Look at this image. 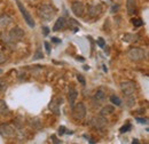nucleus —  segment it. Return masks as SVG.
<instances>
[{"mask_svg": "<svg viewBox=\"0 0 149 144\" xmlns=\"http://www.w3.org/2000/svg\"><path fill=\"white\" fill-rule=\"evenodd\" d=\"M132 126H131V124H126V125H124L123 127H120V129H119V132L120 133H126V132H129Z\"/></svg>", "mask_w": 149, "mask_h": 144, "instance_id": "24", "label": "nucleus"}, {"mask_svg": "<svg viewBox=\"0 0 149 144\" xmlns=\"http://www.w3.org/2000/svg\"><path fill=\"white\" fill-rule=\"evenodd\" d=\"M76 58H77V61H79V62H84V61H85V58H84L83 56H77Z\"/></svg>", "mask_w": 149, "mask_h": 144, "instance_id": "33", "label": "nucleus"}, {"mask_svg": "<svg viewBox=\"0 0 149 144\" xmlns=\"http://www.w3.org/2000/svg\"><path fill=\"white\" fill-rule=\"evenodd\" d=\"M42 32H44V36H48V33H49V29L47 28V26H42Z\"/></svg>", "mask_w": 149, "mask_h": 144, "instance_id": "29", "label": "nucleus"}, {"mask_svg": "<svg viewBox=\"0 0 149 144\" xmlns=\"http://www.w3.org/2000/svg\"><path fill=\"white\" fill-rule=\"evenodd\" d=\"M72 114L76 119L78 120H81L85 118L86 116V107L84 105V103H77L76 105L72 107Z\"/></svg>", "mask_w": 149, "mask_h": 144, "instance_id": "4", "label": "nucleus"}, {"mask_svg": "<svg viewBox=\"0 0 149 144\" xmlns=\"http://www.w3.org/2000/svg\"><path fill=\"white\" fill-rule=\"evenodd\" d=\"M8 112H9L8 105L6 104V102L3 100H0V114L5 116V114H8Z\"/></svg>", "mask_w": 149, "mask_h": 144, "instance_id": "18", "label": "nucleus"}, {"mask_svg": "<svg viewBox=\"0 0 149 144\" xmlns=\"http://www.w3.org/2000/svg\"><path fill=\"white\" fill-rule=\"evenodd\" d=\"M64 133H65V127L61 126L60 128H58V134H60V135H63Z\"/></svg>", "mask_w": 149, "mask_h": 144, "instance_id": "31", "label": "nucleus"}, {"mask_svg": "<svg viewBox=\"0 0 149 144\" xmlns=\"http://www.w3.org/2000/svg\"><path fill=\"white\" fill-rule=\"evenodd\" d=\"M84 69H85V70H88V69H90V66H87V65H85V66H84Z\"/></svg>", "mask_w": 149, "mask_h": 144, "instance_id": "36", "label": "nucleus"}, {"mask_svg": "<svg viewBox=\"0 0 149 144\" xmlns=\"http://www.w3.org/2000/svg\"><path fill=\"white\" fill-rule=\"evenodd\" d=\"M71 10H72V13L76 16L80 17V16H83V14L85 12V6L80 1H74L72 5H71Z\"/></svg>", "mask_w": 149, "mask_h": 144, "instance_id": "9", "label": "nucleus"}, {"mask_svg": "<svg viewBox=\"0 0 149 144\" xmlns=\"http://www.w3.org/2000/svg\"><path fill=\"white\" fill-rule=\"evenodd\" d=\"M77 79H78V81L81 84V86H85V85H86V80H85L84 75H81V74H77Z\"/></svg>", "mask_w": 149, "mask_h": 144, "instance_id": "25", "label": "nucleus"}, {"mask_svg": "<svg viewBox=\"0 0 149 144\" xmlns=\"http://www.w3.org/2000/svg\"><path fill=\"white\" fill-rule=\"evenodd\" d=\"M77 96H78V91H77L76 89L69 90V102H70L71 108L74 105V101H76V98H77Z\"/></svg>", "mask_w": 149, "mask_h": 144, "instance_id": "17", "label": "nucleus"}, {"mask_svg": "<svg viewBox=\"0 0 149 144\" xmlns=\"http://www.w3.org/2000/svg\"><path fill=\"white\" fill-rule=\"evenodd\" d=\"M6 61H7V57L0 52V64H3Z\"/></svg>", "mask_w": 149, "mask_h": 144, "instance_id": "27", "label": "nucleus"}, {"mask_svg": "<svg viewBox=\"0 0 149 144\" xmlns=\"http://www.w3.org/2000/svg\"><path fill=\"white\" fill-rule=\"evenodd\" d=\"M97 45H99L100 47H104V46H106V42H104L103 38H99V39H97Z\"/></svg>", "mask_w": 149, "mask_h": 144, "instance_id": "26", "label": "nucleus"}, {"mask_svg": "<svg viewBox=\"0 0 149 144\" xmlns=\"http://www.w3.org/2000/svg\"><path fill=\"white\" fill-rule=\"evenodd\" d=\"M24 37V31L21 28H13L8 32V42H16L19 41Z\"/></svg>", "mask_w": 149, "mask_h": 144, "instance_id": "3", "label": "nucleus"}, {"mask_svg": "<svg viewBox=\"0 0 149 144\" xmlns=\"http://www.w3.org/2000/svg\"><path fill=\"white\" fill-rule=\"evenodd\" d=\"M15 134H16V132H15L14 127H12L10 125H6V124L0 125V135L2 137L12 138L15 136Z\"/></svg>", "mask_w": 149, "mask_h": 144, "instance_id": "8", "label": "nucleus"}, {"mask_svg": "<svg viewBox=\"0 0 149 144\" xmlns=\"http://www.w3.org/2000/svg\"><path fill=\"white\" fill-rule=\"evenodd\" d=\"M58 105L60 104H56L55 102H51V104H49V109L55 113V114H60V110H58Z\"/></svg>", "mask_w": 149, "mask_h": 144, "instance_id": "21", "label": "nucleus"}, {"mask_svg": "<svg viewBox=\"0 0 149 144\" xmlns=\"http://www.w3.org/2000/svg\"><path fill=\"white\" fill-rule=\"evenodd\" d=\"M126 9H127L129 15L135 14V10H136V2H135V0H126Z\"/></svg>", "mask_w": 149, "mask_h": 144, "instance_id": "13", "label": "nucleus"}, {"mask_svg": "<svg viewBox=\"0 0 149 144\" xmlns=\"http://www.w3.org/2000/svg\"><path fill=\"white\" fill-rule=\"evenodd\" d=\"M44 46H45V48H46L47 54H49V53H51V45H49L47 41H45V42H44Z\"/></svg>", "mask_w": 149, "mask_h": 144, "instance_id": "28", "label": "nucleus"}, {"mask_svg": "<svg viewBox=\"0 0 149 144\" xmlns=\"http://www.w3.org/2000/svg\"><path fill=\"white\" fill-rule=\"evenodd\" d=\"M8 87V82L3 79H0V93H3Z\"/></svg>", "mask_w": 149, "mask_h": 144, "instance_id": "22", "label": "nucleus"}, {"mask_svg": "<svg viewBox=\"0 0 149 144\" xmlns=\"http://www.w3.org/2000/svg\"><path fill=\"white\" fill-rule=\"evenodd\" d=\"M104 101H106V93H104V90L99 89L93 96L94 107H100Z\"/></svg>", "mask_w": 149, "mask_h": 144, "instance_id": "10", "label": "nucleus"}, {"mask_svg": "<svg viewBox=\"0 0 149 144\" xmlns=\"http://www.w3.org/2000/svg\"><path fill=\"white\" fill-rule=\"evenodd\" d=\"M139 39H140V37L136 33H126L124 36L125 42H136V41H139Z\"/></svg>", "mask_w": 149, "mask_h": 144, "instance_id": "15", "label": "nucleus"}, {"mask_svg": "<svg viewBox=\"0 0 149 144\" xmlns=\"http://www.w3.org/2000/svg\"><path fill=\"white\" fill-rule=\"evenodd\" d=\"M113 110H115V108H113L112 105H106V107H103V108L101 109L100 114H101V116H103V117L109 116V114L113 113Z\"/></svg>", "mask_w": 149, "mask_h": 144, "instance_id": "16", "label": "nucleus"}, {"mask_svg": "<svg viewBox=\"0 0 149 144\" xmlns=\"http://www.w3.org/2000/svg\"><path fill=\"white\" fill-rule=\"evenodd\" d=\"M16 2H17V6H19V10H21V13H22V15H23V17H24V21L26 22V24L30 26V28H35V22H33V18L32 16L29 14V12L26 10V8L22 5V2L19 1V0H16Z\"/></svg>", "mask_w": 149, "mask_h": 144, "instance_id": "6", "label": "nucleus"}, {"mask_svg": "<svg viewBox=\"0 0 149 144\" xmlns=\"http://www.w3.org/2000/svg\"><path fill=\"white\" fill-rule=\"evenodd\" d=\"M52 138L54 140V141H53L54 143H61V141H58V140H56V138H55V136H52Z\"/></svg>", "mask_w": 149, "mask_h": 144, "instance_id": "35", "label": "nucleus"}, {"mask_svg": "<svg viewBox=\"0 0 149 144\" xmlns=\"http://www.w3.org/2000/svg\"><path fill=\"white\" fill-rule=\"evenodd\" d=\"M132 23H133V25H134V26H136V28H139V26H141V25H143V21H142L141 18H136V19H132Z\"/></svg>", "mask_w": 149, "mask_h": 144, "instance_id": "23", "label": "nucleus"}, {"mask_svg": "<svg viewBox=\"0 0 149 144\" xmlns=\"http://www.w3.org/2000/svg\"><path fill=\"white\" fill-rule=\"evenodd\" d=\"M110 102H111L112 104L117 105V107H120V105H122V101H120V98H119L118 96H116V95H112L111 97H110Z\"/></svg>", "mask_w": 149, "mask_h": 144, "instance_id": "20", "label": "nucleus"}, {"mask_svg": "<svg viewBox=\"0 0 149 144\" xmlns=\"http://www.w3.org/2000/svg\"><path fill=\"white\" fill-rule=\"evenodd\" d=\"M107 119L103 117V116H96V117H93L90 121V125L92 127H94L95 129H103L106 125H107Z\"/></svg>", "mask_w": 149, "mask_h": 144, "instance_id": "7", "label": "nucleus"}, {"mask_svg": "<svg viewBox=\"0 0 149 144\" xmlns=\"http://www.w3.org/2000/svg\"><path fill=\"white\" fill-rule=\"evenodd\" d=\"M127 57L130 58L131 61H135V62L142 61V60H145V57H146V52H145V49H142V48L133 47V48H131L130 51L127 52Z\"/></svg>", "mask_w": 149, "mask_h": 144, "instance_id": "2", "label": "nucleus"}, {"mask_svg": "<svg viewBox=\"0 0 149 144\" xmlns=\"http://www.w3.org/2000/svg\"><path fill=\"white\" fill-rule=\"evenodd\" d=\"M134 104H135V97L133 95L126 96V107L127 108H132Z\"/></svg>", "mask_w": 149, "mask_h": 144, "instance_id": "19", "label": "nucleus"}, {"mask_svg": "<svg viewBox=\"0 0 149 144\" xmlns=\"http://www.w3.org/2000/svg\"><path fill=\"white\" fill-rule=\"evenodd\" d=\"M52 41L53 42H61V40L58 38H52Z\"/></svg>", "mask_w": 149, "mask_h": 144, "instance_id": "34", "label": "nucleus"}, {"mask_svg": "<svg viewBox=\"0 0 149 144\" xmlns=\"http://www.w3.org/2000/svg\"><path fill=\"white\" fill-rule=\"evenodd\" d=\"M42 57H44V55L40 54L39 52H37V54H36L35 56H33V58H36V60H37V58H42Z\"/></svg>", "mask_w": 149, "mask_h": 144, "instance_id": "32", "label": "nucleus"}, {"mask_svg": "<svg viewBox=\"0 0 149 144\" xmlns=\"http://www.w3.org/2000/svg\"><path fill=\"white\" fill-rule=\"evenodd\" d=\"M38 13H39L40 18H42L45 21H52L56 15L55 8L52 7V6H49V5H41L39 7Z\"/></svg>", "mask_w": 149, "mask_h": 144, "instance_id": "1", "label": "nucleus"}, {"mask_svg": "<svg viewBox=\"0 0 149 144\" xmlns=\"http://www.w3.org/2000/svg\"><path fill=\"white\" fill-rule=\"evenodd\" d=\"M135 84L131 80H126V81H123L120 84V89H122V93L125 95V96H130V95H133L134 91H135Z\"/></svg>", "mask_w": 149, "mask_h": 144, "instance_id": "5", "label": "nucleus"}, {"mask_svg": "<svg viewBox=\"0 0 149 144\" xmlns=\"http://www.w3.org/2000/svg\"><path fill=\"white\" fill-rule=\"evenodd\" d=\"M101 12H102L101 5H92V6H90V8H88V15H90L91 17H97V16L101 14Z\"/></svg>", "mask_w": 149, "mask_h": 144, "instance_id": "11", "label": "nucleus"}, {"mask_svg": "<svg viewBox=\"0 0 149 144\" xmlns=\"http://www.w3.org/2000/svg\"><path fill=\"white\" fill-rule=\"evenodd\" d=\"M67 25V21L64 17H58L55 22V25L53 28V31H61L62 29H64Z\"/></svg>", "mask_w": 149, "mask_h": 144, "instance_id": "12", "label": "nucleus"}, {"mask_svg": "<svg viewBox=\"0 0 149 144\" xmlns=\"http://www.w3.org/2000/svg\"><path fill=\"white\" fill-rule=\"evenodd\" d=\"M12 22H13V19H12L10 16H8V15L3 14V15H1V16H0V28H1V29L7 28Z\"/></svg>", "mask_w": 149, "mask_h": 144, "instance_id": "14", "label": "nucleus"}, {"mask_svg": "<svg viewBox=\"0 0 149 144\" xmlns=\"http://www.w3.org/2000/svg\"><path fill=\"white\" fill-rule=\"evenodd\" d=\"M0 72H1V70H0Z\"/></svg>", "mask_w": 149, "mask_h": 144, "instance_id": "37", "label": "nucleus"}, {"mask_svg": "<svg viewBox=\"0 0 149 144\" xmlns=\"http://www.w3.org/2000/svg\"><path fill=\"white\" fill-rule=\"evenodd\" d=\"M136 121L139 123V124H147V119H145V118H136Z\"/></svg>", "mask_w": 149, "mask_h": 144, "instance_id": "30", "label": "nucleus"}]
</instances>
